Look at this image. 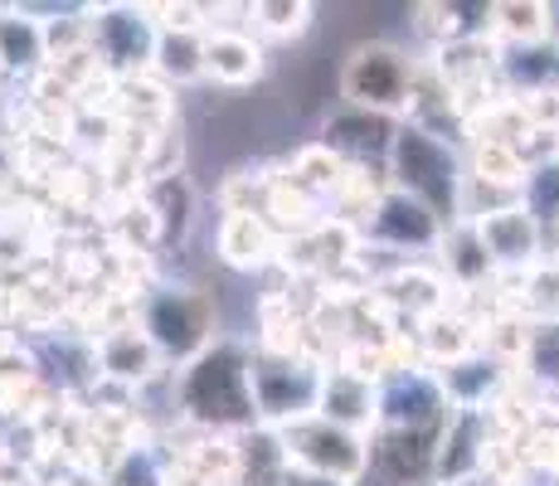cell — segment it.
Masks as SVG:
<instances>
[{
    "label": "cell",
    "mask_w": 559,
    "mask_h": 486,
    "mask_svg": "<svg viewBox=\"0 0 559 486\" xmlns=\"http://www.w3.org/2000/svg\"><path fill=\"white\" fill-rule=\"evenodd\" d=\"M180 404L195 424L210 428H249L258 424V399H253V360L239 345H210L204 355L186 365L180 380Z\"/></svg>",
    "instance_id": "1"
},
{
    "label": "cell",
    "mask_w": 559,
    "mask_h": 486,
    "mask_svg": "<svg viewBox=\"0 0 559 486\" xmlns=\"http://www.w3.org/2000/svg\"><path fill=\"white\" fill-rule=\"evenodd\" d=\"M390 170H394V190H404L408 200L433 210L438 220L457 224L462 176H457V156L448 151L443 137L424 132V127H400L390 146Z\"/></svg>",
    "instance_id": "2"
},
{
    "label": "cell",
    "mask_w": 559,
    "mask_h": 486,
    "mask_svg": "<svg viewBox=\"0 0 559 486\" xmlns=\"http://www.w3.org/2000/svg\"><path fill=\"white\" fill-rule=\"evenodd\" d=\"M414 59L400 49V45H360L356 54L346 59V73H341V93L350 97V107L360 112H380V117H394L404 107H414Z\"/></svg>",
    "instance_id": "3"
},
{
    "label": "cell",
    "mask_w": 559,
    "mask_h": 486,
    "mask_svg": "<svg viewBox=\"0 0 559 486\" xmlns=\"http://www.w3.org/2000/svg\"><path fill=\"white\" fill-rule=\"evenodd\" d=\"M283 442H287V458H293L302 472H311V477H331L341 486H350L365 467H370V448L360 442V434L326 424V418H297V424L283 428Z\"/></svg>",
    "instance_id": "4"
},
{
    "label": "cell",
    "mask_w": 559,
    "mask_h": 486,
    "mask_svg": "<svg viewBox=\"0 0 559 486\" xmlns=\"http://www.w3.org/2000/svg\"><path fill=\"white\" fill-rule=\"evenodd\" d=\"M142 331L152 336V345L160 355H176V360H195V355L210 351V336H214V307L210 297L200 292H156L146 301V317H142Z\"/></svg>",
    "instance_id": "5"
},
{
    "label": "cell",
    "mask_w": 559,
    "mask_h": 486,
    "mask_svg": "<svg viewBox=\"0 0 559 486\" xmlns=\"http://www.w3.org/2000/svg\"><path fill=\"white\" fill-rule=\"evenodd\" d=\"M253 399H258V418H311L321 399V375L307 360L293 355H258L253 360Z\"/></svg>",
    "instance_id": "6"
},
{
    "label": "cell",
    "mask_w": 559,
    "mask_h": 486,
    "mask_svg": "<svg viewBox=\"0 0 559 486\" xmlns=\"http://www.w3.org/2000/svg\"><path fill=\"white\" fill-rule=\"evenodd\" d=\"M370 234L390 248H433V244H443V220L433 210H424L418 200H408L404 190H390L374 204Z\"/></svg>",
    "instance_id": "7"
},
{
    "label": "cell",
    "mask_w": 559,
    "mask_h": 486,
    "mask_svg": "<svg viewBox=\"0 0 559 486\" xmlns=\"http://www.w3.org/2000/svg\"><path fill=\"white\" fill-rule=\"evenodd\" d=\"M88 39L117 69H142V63L156 59V29L136 10H98V20L88 25Z\"/></svg>",
    "instance_id": "8"
},
{
    "label": "cell",
    "mask_w": 559,
    "mask_h": 486,
    "mask_svg": "<svg viewBox=\"0 0 559 486\" xmlns=\"http://www.w3.org/2000/svg\"><path fill=\"white\" fill-rule=\"evenodd\" d=\"M293 477V458L277 428H249L234 448V477L229 486H283Z\"/></svg>",
    "instance_id": "9"
},
{
    "label": "cell",
    "mask_w": 559,
    "mask_h": 486,
    "mask_svg": "<svg viewBox=\"0 0 559 486\" xmlns=\"http://www.w3.org/2000/svg\"><path fill=\"white\" fill-rule=\"evenodd\" d=\"M477 234L487 244L491 263H531L540 253V220H531L521 204L477 214Z\"/></svg>",
    "instance_id": "10"
},
{
    "label": "cell",
    "mask_w": 559,
    "mask_h": 486,
    "mask_svg": "<svg viewBox=\"0 0 559 486\" xmlns=\"http://www.w3.org/2000/svg\"><path fill=\"white\" fill-rule=\"evenodd\" d=\"M481 462H487V418H481L477 408H457V414L448 418L443 438H438L433 472L443 482H453V477H467V472H477Z\"/></svg>",
    "instance_id": "11"
},
{
    "label": "cell",
    "mask_w": 559,
    "mask_h": 486,
    "mask_svg": "<svg viewBox=\"0 0 559 486\" xmlns=\"http://www.w3.org/2000/svg\"><path fill=\"white\" fill-rule=\"evenodd\" d=\"M394 132H400V127H394V117L346 107L341 117H331V122H326V151H341V156H356V161L390 156Z\"/></svg>",
    "instance_id": "12"
},
{
    "label": "cell",
    "mask_w": 559,
    "mask_h": 486,
    "mask_svg": "<svg viewBox=\"0 0 559 486\" xmlns=\"http://www.w3.org/2000/svg\"><path fill=\"white\" fill-rule=\"evenodd\" d=\"M317 414L326 418V424L350 428V434H356L360 424L380 418V399H374L370 380H360V375H350V370H331V375H321Z\"/></svg>",
    "instance_id": "13"
},
{
    "label": "cell",
    "mask_w": 559,
    "mask_h": 486,
    "mask_svg": "<svg viewBox=\"0 0 559 486\" xmlns=\"http://www.w3.org/2000/svg\"><path fill=\"white\" fill-rule=\"evenodd\" d=\"M204 73L229 88H243L263 73V49L253 45L249 35H234V29H219V35L204 39Z\"/></svg>",
    "instance_id": "14"
},
{
    "label": "cell",
    "mask_w": 559,
    "mask_h": 486,
    "mask_svg": "<svg viewBox=\"0 0 559 486\" xmlns=\"http://www.w3.org/2000/svg\"><path fill=\"white\" fill-rule=\"evenodd\" d=\"M273 253V234L253 210H234L219 224V258L229 268H263Z\"/></svg>",
    "instance_id": "15"
},
{
    "label": "cell",
    "mask_w": 559,
    "mask_h": 486,
    "mask_svg": "<svg viewBox=\"0 0 559 486\" xmlns=\"http://www.w3.org/2000/svg\"><path fill=\"white\" fill-rule=\"evenodd\" d=\"M146 210L156 220V234L160 239H186L190 224H195V190L186 186L180 176H156L152 190H146Z\"/></svg>",
    "instance_id": "16"
},
{
    "label": "cell",
    "mask_w": 559,
    "mask_h": 486,
    "mask_svg": "<svg viewBox=\"0 0 559 486\" xmlns=\"http://www.w3.org/2000/svg\"><path fill=\"white\" fill-rule=\"evenodd\" d=\"M98 360H103L107 375H117V380H146V375L156 370L160 351L152 345V336H146V331L122 327V331H112V336H103Z\"/></svg>",
    "instance_id": "17"
},
{
    "label": "cell",
    "mask_w": 559,
    "mask_h": 486,
    "mask_svg": "<svg viewBox=\"0 0 559 486\" xmlns=\"http://www.w3.org/2000/svg\"><path fill=\"white\" fill-rule=\"evenodd\" d=\"M49 59L45 49V20L29 15H0V69L29 73Z\"/></svg>",
    "instance_id": "18"
},
{
    "label": "cell",
    "mask_w": 559,
    "mask_h": 486,
    "mask_svg": "<svg viewBox=\"0 0 559 486\" xmlns=\"http://www.w3.org/2000/svg\"><path fill=\"white\" fill-rule=\"evenodd\" d=\"M156 73H166L170 83H190L204 73V39L195 29H160L156 35Z\"/></svg>",
    "instance_id": "19"
},
{
    "label": "cell",
    "mask_w": 559,
    "mask_h": 486,
    "mask_svg": "<svg viewBox=\"0 0 559 486\" xmlns=\"http://www.w3.org/2000/svg\"><path fill=\"white\" fill-rule=\"evenodd\" d=\"M438 248H443V263L457 283H481V277L491 273V253H487V244H481L477 224H453Z\"/></svg>",
    "instance_id": "20"
},
{
    "label": "cell",
    "mask_w": 559,
    "mask_h": 486,
    "mask_svg": "<svg viewBox=\"0 0 559 486\" xmlns=\"http://www.w3.org/2000/svg\"><path fill=\"white\" fill-rule=\"evenodd\" d=\"M550 10L535 5V0H501V5H491V20H497V29L507 39H521V45H540L545 29H550Z\"/></svg>",
    "instance_id": "21"
},
{
    "label": "cell",
    "mask_w": 559,
    "mask_h": 486,
    "mask_svg": "<svg viewBox=\"0 0 559 486\" xmlns=\"http://www.w3.org/2000/svg\"><path fill=\"white\" fill-rule=\"evenodd\" d=\"M521 210L531 214V220H550V224H559V161H545V166L525 170Z\"/></svg>",
    "instance_id": "22"
},
{
    "label": "cell",
    "mask_w": 559,
    "mask_h": 486,
    "mask_svg": "<svg viewBox=\"0 0 559 486\" xmlns=\"http://www.w3.org/2000/svg\"><path fill=\"white\" fill-rule=\"evenodd\" d=\"M525 365L535 380L559 384V321H540L525 331Z\"/></svg>",
    "instance_id": "23"
},
{
    "label": "cell",
    "mask_w": 559,
    "mask_h": 486,
    "mask_svg": "<svg viewBox=\"0 0 559 486\" xmlns=\"http://www.w3.org/2000/svg\"><path fill=\"white\" fill-rule=\"evenodd\" d=\"M525 170L521 166V151L511 142H481L477 146V180H497V186H525Z\"/></svg>",
    "instance_id": "24"
},
{
    "label": "cell",
    "mask_w": 559,
    "mask_h": 486,
    "mask_svg": "<svg viewBox=\"0 0 559 486\" xmlns=\"http://www.w3.org/2000/svg\"><path fill=\"white\" fill-rule=\"evenodd\" d=\"M424 345H428V355L433 360H467V351H472V331L462 327L457 317H433L428 321V331H424Z\"/></svg>",
    "instance_id": "25"
},
{
    "label": "cell",
    "mask_w": 559,
    "mask_h": 486,
    "mask_svg": "<svg viewBox=\"0 0 559 486\" xmlns=\"http://www.w3.org/2000/svg\"><path fill=\"white\" fill-rule=\"evenodd\" d=\"M384 292H390L400 307H414V311H438V283L433 277H424V273H400V277H390L384 283Z\"/></svg>",
    "instance_id": "26"
},
{
    "label": "cell",
    "mask_w": 559,
    "mask_h": 486,
    "mask_svg": "<svg viewBox=\"0 0 559 486\" xmlns=\"http://www.w3.org/2000/svg\"><path fill=\"white\" fill-rule=\"evenodd\" d=\"M258 20L273 35H302L311 20V5H258Z\"/></svg>",
    "instance_id": "27"
},
{
    "label": "cell",
    "mask_w": 559,
    "mask_h": 486,
    "mask_svg": "<svg viewBox=\"0 0 559 486\" xmlns=\"http://www.w3.org/2000/svg\"><path fill=\"white\" fill-rule=\"evenodd\" d=\"M283 486H341V482H331V477H311V472H293Z\"/></svg>",
    "instance_id": "28"
},
{
    "label": "cell",
    "mask_w": 559,
    "mask_h": 486,
    "mask_svg": "<svg viewBox=\"0 0 559 486\" xmlns=\"http://www.w3.org/2000/svg\"><path fill=\"white\" fill-rule=\"evenodd\" d=\"M555 229H559V224H555Z\"/></svg>",
    "instance_id": "29"
}]
</instances>
